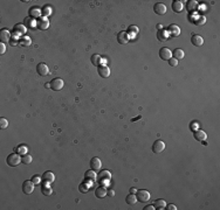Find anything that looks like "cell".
I'll return each mask as SVG.
<instances>
[{"label":"cell","instance_id":"cell-46","mask_svg":"<svg viewBox=\"0 0 220 210\" xmlns=\"http://www.w3.org/2000/svg\"><path fill=\"white\" fill-rule=\"evenodd\" d=\"M13 40H14V39H13ZM13 40H11V41H9L11 46H15V45H18V43H19V41H13Z\"/></svg>","mask_w":220,"mask_h":210},{"label":"cell","instance_id":"cell-42","mask_svg":"<svg viewBox=\"0 0 220 210\" xmlns=\"http://www.w3.org/2000/svg\"><path fill=\"white\" fill-rule=\"evenodd\" d=\"M197 127H198V123H197V121H192V123L190 124V129H191V131H196V130H197Z\"/></svg>","mask_w":220,"mask_h":210},{"label":"cell","instance_id":"cell-28","mask_svg":"<svg viewBox=\"0 0 220 210\" xmlns=\"http://www.w3.org/2000/svg\"><path fill=\"white\" fill-rule=\"evenodd\" d=\"M155 209L157 210H163L166 208V203H165V201L164 200H162V198H159V200H156L155 201Z\"/></svg>","mask_w":220,"mask_h":210},{"label":"cell","instance_id":"cell-4","mask_svg":"<svg viewBox=\"0 0 220 210\" xmlns=\"http://www.w3.org/2000/svg\"><path fill=\"white\" fill-rule=\"evenodd\" d=\"M49 27V21L45 16H41L36 20V28H39L40 31H46L47 28Z\"/></svg>","mask_w":220,"mask_h":210},{"label":"cell","instance_id":"cell-7","mask_svg":"<svg viewBox=\"0 0 220 210\" xmlns=\"http://www.w3.org/2000/svg\"><path fill=\"white\" fill-rule=\"evenodd\" d=\"M97 179L100 182H108L111 180V174L109 171H101L97 175Z\"/></svg>","mask_w":220,"mask_h":210},{"label":"cell","instance_id":"cell-34","mask_svg":"<svg viewBox=\"0 0 220 210\" xmlns=\"http://www.w3.org/2000/svg\"><path fill=\"white\" fill-rule=\"evenodd\" d=\"M138 31H140V29H138L137 26H129L127 33L129 34V36H130V35H131V36H135L136 34L138 33Z\"/></svg>","mask_w":220,"mask_h":210},{"label":"cell","instance_id":"cell-9","mask_svg":"<svg viewBox=\"0 0 220 210\" xmlns=\"http://www.w3.org/2000/svg\"><path fill=\"white\" fill-rule=\"evenodd\" d=\"M154 11L156 14L163 15V14H165L167 12V7L165 6L164 4H162V2H157V4L154 6Z\"/></svg>","mask_w":220,"mask_h":210},{"label":"cell","instance_id":"cell-45","mask_svg":"<svg viewBox=\"0 0 220 210\" xmlns=\"http://www.w3.org/2000/svg\"><path fill=\"white\" fill-rule=\"evenodd\" d=\"M143 210H155V205H147L145 208H143Z\"/></svg>","mask_w":220,"mask_h":210},{"label":"cell","instance_id":"cell-44","mask_svg":"<svg viewBox=\"0 0 220 210\" xmlns=\"http://www.w3.org/2000/svg\"><path fill=\"white\" fill-rule=\"evenodd\" d=\"M166 209H169V210H176V209H177V207H176L174 204H167Z\"/></svg>","mask_w":220,"mask_h":210},{"label":"cell","instance_id":"cell-2","mask_svg":"<svg viewBox=\"0 0 220 210\" xmlns=\"http://www.w3.org/2000/svg\"><path fill=\"white\" fill-rule=\"evenodd\" d=\"M136 197H137V201H140L142 203H145L150 200V193L147 190H144V189H140V190H137Z\"/></svg>","mask_w":220,"mask_h":210},{"label":"cell","instance_id":"cell-27","mask_svg":"<svg viewBox=\"0 0 220 210\" xmlns=\"http://www.w3.org/2000/svg\"><path fill=\"white\" fill-rule=\"evenodd\" d=\"M25 26H26V28H28V29H33V28H35L36 27V21H35V19H33V18H26L25 19Z\"/></svg>","mask_w":220,"mask_h":210},{"label":"cell","instance_id":"cell-47","mask_svg":"<svg viewBox=\"0 0 220 210\" xmlns=\"http://www.w3.org/2000/svg\"><path fill=\"white\" fill-rule=\"evenodd\" d=\"M107 195H109V196H111V197L115 196V191H114V190H109L107 193Z\"/></svg>","mask_w":220,"mask_h":210},{"label":"cell","instance_id":"cell-16","mask_svg":"<svg viewBox=\"0 0 220 210\" xmlns=\"http://www.w3.org/2000/svg\"><path fill=\"white\" fill-rule=\"evenodd\" d=\"M167 33H169V35H171V36H178L180 34L179 26H177V25H174V24L170 25L169 28H167Z\"/></svg>","mask_w":220,"mask_h":210},{"label":"cell","instance_id":"cell-18","mask_svg":"<svg viewBox=\"0 0 220 210\" xmlns=\"http://www.w3.org/2000/svg\"><path fill=\"white\" fill-rule=\"evenodd\" d=\"M96 174H95V171L90 169V171H87L84 173V180L87 181L88 183H93L94 181L96 180Z\"/></svg>","mask_w":220,"mask_h":210},{"label":"cell","instance_id":"cell-40","mask_svg":"<svg viewBox=\"0 0 220 210\" xmlns=\"http://www.w3.org/2000/svg\"><path fill=\"white\" fill-rule=\"evenodd\" d=\"M169 64H170L171 67H177L178 66V60H176L174 57L173 59L171 57V59L169 60Z\"/></svg>","mask_w":220,"mask_h":210},{"label":"cell","instance_id":"cell-10","mask_svg":"<svg viewBox=\"0 0 220 210\" xmlns=\"http://www.w3.org/2000/svg\"><path fill=\"white\" fill-rule=\"evenodd\" d=\"M193 137L197 141L204 143L207 138V134L204 131H201V130H196V131H193Z\"/></svg>","mask_w":220,"mask_h":210},{"label":"cell","instance_id":"cell-3","mask_svg":"<svg viewBox=\"0 0 220 210\" xmlns=\"http://www.w3.org/2000/svg\"><path fill=\"white\" fill-rule=\"evenodd\" d=\"M49 83H50V89L54 90V91H59V90H61V89L63 88V85H65V82L61 78H54L52 79Z\"/></svg>","mask_w":220,"mask_h":210},{"label":"cell","instance_id":"cell-20","mask_svg":"<svg viewBox=\"0 0 220 210\" xmlns=\"http://www.w3.org/2000/svg\"><path fill=\"white\" fill-rule=\"evenodd\" d=\"M101 166H102V162L99 158H93L91 161H90V168L93 171H100Z\"/></svg>","mask_w":220,"mask_h":210},{"label":"cell","instance_id":"cell-14","mask_svg":"<svg viewBox=\"0 0 220 210\" xmlns=\"http://www.w3.org/2000/svg\"><path fill=\"white\" fill-rule=\"evenodd\" d=\"M97 72H99V75H100L101 77H103V78H107V77L110 76V69L107 66H100L97 68Z\"/></svg>","mask_w":220,"mask_h":210},{"label":"cell","instance_id":"cell-26","mask_svg":"<svg viewBox=\"0 0 220 210\" xmlns=\"http://www.w3.org/2000/svg\"><path fill=\"white\" fill-rule=\"evenodd\" d=\"M41 12L40 8H38V7H32L31 9H29V16L31 18H33V19H35V18H41Z\"/></svg>","mask_w":220,"mask_h":210},{"label":"cell","instance_id":"cell-8","mask_svg":"<svg viewBox=\"0 0 220 210\" xmlns=\"http://www.w3.org/2000/svg\"><path fill=\"white\" fill-rule=\"evenodd\" d=\"M34 182L33 181H25L24 183H22V191L25 193V194H32L34 190Z\"/></svg>","mask_w":220,"mask_h":210},{"label":"cell","instance_id":"cell-5","mask_svg":"<svg viewBox=\"0 0 220 210\" xmlns=\"http://www.w3.org/2000/svg\"><path fill=\"white\" fill-rule=\"evenodd\" d=\"M165 150V143L162 140H156L152 145V152L154 153H162Z\"/></svg>","mask_w":220,"mask_h":210},{"label":"cell","instance_id":"cell-23","mask_svg":"<svg viewBox=\"0 0 220 210\" xmlns=\"http://www.w3.org/2000/svg\"><path fill=\"white\" fill-rule=\"evenodd\" d=\"M157 39L162 41V42H164V41H166L169 39V33H167L166 29H159L158 32H157Z\"/></svg>","mask_w":220,"mask_h":210},{"label":"cell","instance_id":"cell-30","mask_svg":"<svg viewBox=\"0 0 220 210\" xmlns=\"http://www.w3.org/2000/svg\"><path fill=\"white\" fill-rule=\"evenodd\" d=\"M90 60H91V63H93L95 67H100L101 66V61H102V57H101L100 55H97V54H94Z\"/></svg>","mask_w":220,"mask_h":210},{"label":"cell","instance_id":"cell-21","mask_svg":"<svg viewBox=\"0 0 220 210\" xmlns=\"http://www.w3.org/2000/svg\"><path fill=\"white\" fill-rule=\"evenodd\" d=\"M13 29H14V34H15V35H22V34L26 33V31H27L26 26H25V25H21V24H17V25L13 27Z\"/></svg>","mask_w":220,"mask_h":210},{"label":"cell","instance_id":"cell-43","mask_svg":"<svg viewBox=\"0 0 220 210\" xmlns=\"http://www.w3.org/2000/svg\"><path fill=\"white\" fill-rule=\"evenodd\" d=\"M6 52V47H5V43L0 42V54H4Z\"/></svg>","mask_w":220,"mask_h":210},{"label":"cell","instance_id":"cell-41","mask_svg":"<svg viewBox=\"0 0 220 210\" xmlns=\"http://www.w3.org/2000/svg\"><path fill=\"white\" fill-rule=\"evenodd\" d=\"M32 181H33L35 184H39L41 182V177L40 175H34L33 177H32Z\"/></svg>","mask_w":220,"mask_h":210},{"label":"cell","instance_id":"cell-36","mask_svg":"<svg viewBox=\"0 0 220 210\" xmlns=\"http://www.w3.org/2000/svg\"><path fill=\"white\" fill-rule=\"evenodd\" d=\"M50 13H52V8L49 6H45L43 8H42V16H45V18H47L48 15H50Z\"/></svg>","mask_w":220,"mask_h":210},{"label":"cell","instance_id":"cell-37","mask_svg":"<svg viewBox=\"0 0 220 210\" xmlns=\"http://www.w3.org/2000/svg\"><path fill=\"white\" fill-rule=\"evenodd\" d=\"M206 22V19H205V16H199L197 20H194V24L197 25V26H201V25H204Z\"/></svg>","mask_w":220,"mask_h":210},{"label":"cell","instance_id":"cell-24","mask_svg":"<svg viewBox=\"0 0 220 210\" xmlns=\"http://www.w3.org/2000/svg\"><path fill=\"white\" fill-rule=\"evenodd\" d=\"M31 43H32V40H31L29 36H27V35H24V36H21L20 39H19V45L22 47L31 46Z\"/></svg>","mask_w":220,"mask_h":210},{"label":"cell","instance_id":"cell-38","mask_svg":"<svg viewBox=\"0 0 220 210\" xmlns=\"http://www.w3.org/2000/svg\"><path fill=\"white\" fill-rule=\"evenodd\" d=\"M79 190H80L81 193H87V191L89 190V184L81 183L80 186H79Z\"/></svg>","mask_w":220,"mask_h":210},{"label":"cell","instance_id":"cell-1","mask_svg":"<svg viewBox=\"0 0 220 210\" xmlns=\"http://www.w3.org/2000/svg\"><path fill=\"white\" fill-rule=\"evenodd\" d=\"M6 162L8 166L11 167H15L21 162V158L19 155V153H12L6 158Z\"/></svg>","mask_w":220,"mask_h":210},{"label":"cell","instance_id":"cell-31","mask_svg":"<svg viewBox=\"0 0 220 210\" xmlns=\"http://www.w3.org/2000/svg\"><path fill=\"white\" fill-rule=\"evenodd\" d=\"M41 193H42L43 195H46V196H49V195H52V193H53V189H52L50 187H48V184H42V188H41Z\"/></svg>","mask_w":220,"mask_h":210},{"label":"cell","instance_id":"cell-19","mask_svg":"<svg viewBox=\"0 0 220 210\" xmlns=\"http://www.w3.org/2000/svg\"><path fill=\"white\" fill-rule=\"evenodd\" d=\"M55 180V175H54L52 172H45L43 175H42V183H50Z\"/></svg>","mask_w":220,"mask_h":210},{"label":"cell","instance_id":"cell-25","mask_svg":"<svg viewBox=\"0 0 220 210\" xmlns=\"http://www.w3.org/2000/svg\"><path fill=\"white\" fill-rule=\"evenodd\" d=\"M183 1H180V0H174L173 2H172V9H173L176 13H179L181 12V9H183Z\"/></svg>","mask_w":220,"mask_h":210},{"label":"cell","instance_id":"cell-12","mask_svg":"<svg viewBox=\"0 0 220 210\" xmlns=\"http://www.w3.org/2000/svg\"><path fill=\"white\" fill-rule=\"evenodd\" d=\"M129 40H130V36H129V34H128L127 32H120V33L117 34V41H118V43H121V45L128 43Z\"/></svg>","mask_w":220,"mask_h":210},{"label":"cell","instance_id":"cell-32","mask_svg":"<svg viewBox=\"0 0 220 210\" xmlns=\"http://www.w3.org/2000/svg\"><path fill=\"white\" fill-rule=\"evenodd\" d=\"M14 151L17 152V153H19V154H27V152H28V148H27V146L25 145H19L18 147H15V150Z\"/></svg>","mask_w":220,"mask_h":210},{"label":"cell","instance_id":"cell-15","mask_svg":"<svg viewBox=\"0 0 220 210\" xmlns=\"http://www.w3.org/2000/svg\"><path fill=\"white\" fill-rule=\"evenodd\" d=\"M107 188L104 187V186H100V187H97L96 189H95V196L97 197V198H103V197L107 196Z\"/></svg>","mask_w":220,"mask_h":210},{"label":"cell","instance_id":"cell-13","mask_svg":"<svg viewBox=\"0 0 220 210\" xmlns=\"http://www.w3.org/2000/svg\"><path fill=\"white\" fill-rule=\"evenodd\" d=\"M186 9L191 14H194L198 9V2L196 0H188L186 4Z\"/></svg>","mask_w":220,"mask_h":210},{"label":"cell","instance_id":"cell-39","mask_svg":"<svg viewBox=\"0 0 220 210\" xmlns=\"http://www.w3.org/2000/svg\"><path fill=\"white\" fill-rule=\"evenodd\" d=\"M7 126H8L7 119H5V118L0 119V127H1V129H7Z\"/></svg>","mask_w":220,"mask_h":210},{"label":"cell","instance_id":"cell-33","mask_svg":"<svg viewBox=\"0 0 220 210\" xmlns=\"http://www.w3.org/2000/svg\"><path fill=\"white\" fill-rule=\"evenodd\" d=\"M125 201H127L128 204H131V205H132V204H135L137 202V197H136L135 194H129L127 196V200H125Z\"/></svg>","mask_w":220,"mask_h":210},{"label":"cell","instance_id":"cell-48","mask_svg":"<svg viewBox=\"0 0 220 210\" xmlns=\"http://www.w3.org/2000/svg\"><path fill=\"white\" fill-rule=\"evenodd\" d=\"M130 191H131V194H136V193H137V189H136V188H131Z\"/></svg>","mask_w":220,"mask_h":210},{"label":"cell","instance_id":"cell-17","mask_svg":"<svg viewBox=\"0 0 220 210\" xmlns=\"http://www.w3.org/2000/svg\"><path fill=\"white\" fill-rule=\"evenodd\" d=\"M0 41H1L2 43L11 41V34L8 32V29H6V28L1 29V32H0Z\"/></svg>","mask_w":220,"mask_h":210},{"label":"cell","instance_id":"cell-35","mask_svg":"<svg viewBox=\"0 0 220 210\" xmlns=\"http://www.w3.org/2000/svg\"><path fill=\"white\" fill-rule=\"evenodd\" d=\"M21 162L25 165H29L32 162V157L29 154H24L22 158H21Z\"/></svg>","mask_w":220,"mask_h":210},{"label":"cell","instance_id":"cell-22","mask_svg":"<svg viewBox=\"0 0 220 210\" xmlns=\"http://www.w3.org/2000/svg\"><path fill=\"white\" fill-rule=\"evenodd\" d=\"M191 42H192V45H193V46L200 47V46H203L204 40H203V38H201L200 35L194 34V35H192V38H191Z\"/></svg>","mask_w":220,"mask_h":210},{"label":"cell","instance_id":"cell-11","mask_svg":"<svg viewBox=\"0 0 220 210\" xmlns=\"http://www.w3.org/2000/svg\"><path fill=\"white\" fill-rule=\"evenodd\" d=\"M36 71L38 74L40 75V76H46L48 75V72H49V68L47 66L46 63H39L38 66H36Z\"/></svg>","mask_w":220,"mask_h":210},{"label":"cell","instance_id":"cell-29","mask_svg":"<svg viewBox=\"0 0 220 210\" xmlns=\"http://www.w3.org/2000/svg\"><path fill=\"white\" fill-rule=\"evenodd\" d=\"M172 55H173V57L176 60H181L184 59V56H185V52L183 49H180V48H177V49H174L173 52H172Z\"/></svg>","mask_w":220,"mask_h":210},{"label":"cell","instance_id":"cell-6","mask_svg":"<svg viewBox=\"0 0 220 210\" xmlns=\"http://www.w3.org/2000/svg\"><path fill=\"white\" fill-rule=\"evenodd\" d=\"M159 57L162 60H164V61H169V60L172 57V52L169 49V48H166V47H164V48H162L159 50Z\"/></svg>","mask_w":220,"mask_h":210}]
</instances>
